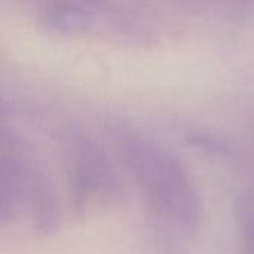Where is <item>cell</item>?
I'll return each instance as SVG.
<instances>
[{
	"label": "cell",
	"mask_w": 254,
	"mask_h": 254,
	"mask_svg": "<svg viewBox=\"0 0 254 254\" xmlns=\"http://www.w3.org/2000/svg\"><path fill=\"white\" fill-rule=\"evenodd\" d=\"M122 164L147 208L162 223L185 235L202 222V199L189 170L168 149L131 129L113 135Z\"/></svg>",
	"instance_id": "cell-1"
},
{
	"label": "cell",
	"mask_w": 254,
	"mask_h": 254,
	"mask_svg": "<svg viewBox=\"0 0 254 254\" xmlns=\"http://www.w3.org/2000/svg\"><path fill=\"white\" fill-rule=\"evenodd\" d=\"M0 213L3 223L25 213L39 232H51L58 222L55 188L31 149L18 138L3 141Z\"/></svg>",
	"instance_id": "cell-2"
},
{
	"label": "cell",
	"mask_w": 254,
	"mask_h": 254,
	"mask_svg": "<svg viewBox=\"0 0 254 254\" xmlns=\"http://www.w3.org/2000/svg\"><path fill=\"white\" fill-rule=\"evenodd\" d=\"M67 161L70 185L80 202L94 201L110 205L118 202L124 195L115 165L94 141L85 137L73 138L67 147Z\"/></svg>",
	"instance_id": "cell-3"
},
{
	"label": "cell",
	"mask_w": 254,
	"mask_h": 254,
	"mask_svg": "<svg viewBox=\"0 0 254 254\" xmlns=\"http://www.w3.org/2000/svg\"><path fill=\"white\" fill-rule=\"evenodd\" d=\"M237 223L243 254H254V190H246L237 202Z\"/></svg>",
	"instance_id": "cell-4"
}]
</instances>
